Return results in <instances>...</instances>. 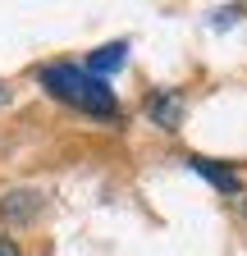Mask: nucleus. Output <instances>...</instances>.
I'll return each mask as SVG.
<instances>
[{
	"label": "nucleus",
	"mask_w": 247,
	"mask_h": 256,
	"mask_svg": "<svg viewBox=\"0 0 247 256\" xmlns=\"http://www.w3.org/2000/svg\"><path fill=\"white\" fill-rule=\"evenodd\" d=\"M42 87L55 96V101H64L82 114H96V119H114L119 114V101H114V87L92 78L82 64H46L42 69Z\"/></svg>",
	"instance_id": "nucleus-1"
},
{
	"label": "nucleus",
	"mask_w": 247,
	"mask_h": 256,
	"mask_svg": "<svg viewBox=\"0 0 247 256\" xmlns=\"http://www.w3.org/2000/svg\"><path fill=\"white\" fill-rule=\"evenodd\" d=\"M124 60H128V42H110V46H96V50H92V60H87V74L106 82L110 74H119V69H124Z\"/></svg>",
	"instance_id": "nucleus-2"
},
{
	"label": "nucleus",
	"mask_w": 247,
	"mask_h": 256,
	"mask_svg": "<svg viewBox=\"0 0 247 256\" xmlns=\"http://www.w3.org/2000/svg\"><path fill=\"white\" fill-rule=\"evenodd\" d=\"M188 165L206 178V183H215L220 192H242V183H238V174L229 170V165H220V160H206V156H188Z\"/></svg>",
	"instance_id": "nucleus-3"
},
{
	"label": "nucleus",
	"mask_w": 247,
	"mask_h": 256,
	"mask_svg": "<svg viewBox=\"0 0 247 256\" xmlns=\"http://www.w3.org/2000/svg\"><path fill=\"white\" fill-rule=\"evenodd\" d=\"M146 114L156 119L160 128H178V119H183V101H178L174 92H156V96L146 101Z\"/></svg>",
	"instance_id": "nucleus-4"
},
{
	"label": "nucleus",
	"mask_w": 247,
	"mask_h": 256,
	"mask_svg": "<svg viewBox=\"0 0 247 256\" xmlns=\"http://www.w3.org/2000/svg\"><path fill=\"white\" fill-rule=\"evenodd\" d=\"M0 256H23V252H18V242H14V238L0 234Z\"/></svg>",
	"instance_id": "nucleus-5"
},
{
	"label": "nucleus",
	"mask_w": 247,
	"mask_h": 256,
	"mask_svg": "<svg viewBox=\"0 0 247 256\" xmlns=\"http://www.w3.org/2000/svg\"><path fill=\"white\" fill-rule=\"evenodd\" d=\"M5 101H10V87H0V106H5Z\"/></svg>",
	"instance_id": "nucleus-6"
}]
</instances>
